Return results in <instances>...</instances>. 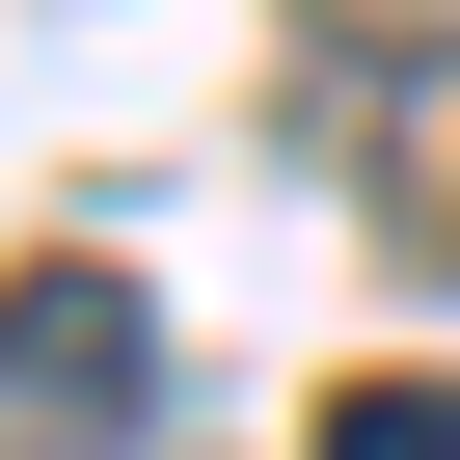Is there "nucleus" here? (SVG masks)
<instances>
[{
    "instance_id": "obj_1",
    "label": "nucleus",
    "mask_w": 460,
    "mask_h": 460,
    "mask_svg": "<svg viewBox=\"0 0 460 460\" xmlns=\"http://www.w3.org/2000/svg\"><path fill=\"white\" fill-rule=\"evenodd\" d=\"M136 406H163V325L109 271H28V460H109Z\"/></svg>"
},
{
    "instance_id": "obj_2",
    "label": "nucleus",
    "mask_w": 460,
    "mask_h": 460,
    "mask_svg": "<svg viewBox=\"0 0 460 460\" xmlns=\"http://www.w3.org/2000/svg\"><path fill=\"white\" fill-rule=\"evenodd\" d=\"M325 460H460V379H352V406H325Z\"/></svg>"
}]
</instances>
